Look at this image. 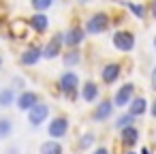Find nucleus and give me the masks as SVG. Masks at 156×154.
<instances>
[{"label":"nucleus","instance_id":"nucleus-1","mask_svg":"<svg viewBox=\"0 0 156 154\" xmlns=\"http://www.w3.org/2000/svg\"><path fill=\"white\" fill-rule=\"evenodd\" d=\"M79 86H81V81H79V75H77L75 71H64V73L58 77V88H60V92H62L69 101H73V103H75V98L79 96Z\"/></svg>","mask_w":156,"mask_h":154},{"label":"nucleus","instance_id":"nucleus-2","mask_svg":"<svg viewBox=\"0 0 156 154\" xmlns=\"http://www.w3.org/2000/svg\"><path fill=\"white\" fill-rule=\"evenodd\" d=\"M49 113H51V107H49L47 103L39 101V103L28 111V124H30L32 128H39V126H43V124L49 120Z\"/></svg>","mask_w":156,"mask_h":154},{"label":"nucleus","instance_id":"nucleus-3","mask_svg":"<svg viewBox=\"0 0 156 154\" xmlns=\"http://www.w3.org/2000/svg\"><path fill=\"white\" fill-rule=\"evenodd\" d=\"M111 26V20H109V15L107 13H103V11H98V13H94L92 17H88V22H86V34H101V32H105L107 28Z\"/></svg>","mask_w":156,"mask_h":154},{"label":"nucleus","instance_id":"nucleus-4","mask_svg":"<svg viewBox=\"0 0 156 154\" xmlns=\"http://www.w3.org/2000/svg\"><path fill=\"white\" fill-rule=\"evenodd\" d=\"M69 126H71V124H69V118H66V116H56V118L47 120V135H49L51 139L60 141L62 137H66Z\"/></svg>","mask_w":156,"mask_h":154},{"label":"nucleus","instance_id":"nucleus-5","mask_svg":"<svg viewBox=\"0 0 156 154\" xmlns=\"http://www.w3.org/2000/svg\"><path fill=\"white\" fill-rule=\"evenodd\" d=\"M135 98V84H130V81H126V84H122L118 90H115V94H113V107H120V109H124V107H128V103Z\"/></svg>","mask_w":156,"mask_h":154},{"label":"nucleus","instance_id":"nucleus-6","mask_svg":"<svg viewBox=\"0 0 156 154\" xmlns=\"http://www.w3.org/2000/svg\"><path fill=\"white\" fill-rule=\"evenodd\" d=\"M111 43H113V47H115L118 52L128 54V52L135 49V34L128 32V30H118V32L113 34V39H111Z\"/></svg>","mask_w":156,"mask_h":154},{"label":"nucleus","instance_id":"nucleus-7","mask_svg":"<svg viewBox=\"0 0 156 154\" xmlns=\"http://www.w3.org/2000/svg\"><path fill=\"white\" fill-rule=\"evenodd\" d=\"M62 45H64V32L54 34V37L43 45V58H47V60L58 58V56L62 54Z\"/></svg>","mask_w":156,"mask_h":154},{"label":"nucleus","instance_id":"nucleus-8","mask_svg":"<svg viewBox=\"0 0 156 154\" xmlns=\"http://www.w3.org/2000/svg\"><path fill=\"white\" fill-rule=\"evenodd\" d=\"M113 101L111 98H103L94 105L92 109V122H107L111 116H113Z\"/></svg>","mask_w":156,"mask_h":154},{"label":"nucleus","instance_id":"nucleus-9","mask_svg":"<svg viewBox=\"0 0 156 154\" xmlns=\"http://www.w3.org/2000/svg\"><path fill=\"white\" fill-rule=\"evenodd\" d=\"M39 101H41V98H39L37 92H32V90H22V92L15 96V107H17L20 111H26V113H28Z\"/></svg>","mask_w":156,"mask_h":154},{"label":"nucleus","instance_id":"nucleus-10","mask_svg":"<svg viewBox=\"0 0 156 154\" xmlns=\"http://www.w3.org/2000/svg\"><path fill=\"white\" fill-rule=\"evenodd\" d=\"M86 30L83 28H79V26H73V28H69L66 32H64V45L69 47V49H77L83 41H86Z\"/></svg>","mask_w":156,"mask_h":154},{"label":"nucleus","instance_id":"nucleus-11","mask_svg":"<svg viewBox=\"0 0 156 154\" xmlns=\"http://www.w3.org/2000/svg\"><path fill=\"white\" fill-rule=\"evenodd\" d=\"M120 75H122V64L120 62H107L101 71V81L105 86H111L120 79Z\"/></svg>","mask_w":156,"mask_h":154},{"label":"nucleus","instance_id":"nucleus-12","mask_svg":"<svg viewBox=\"0 0 156 154\" xmlns=\"http://www.w3.org/2000/svg\"><path fill=\"white\" fill-rule=\"evenodd\" d=\"M79 96H81V101L83 103H96L98 101V96H101V86L96 84V81H86V84H81L79 86Z\"/></svg>","mask_w":156,"mask_h":154},{"label":"nucleus","instance_id":"nucleus-13","mask_svg":"<svg viewBox=\"0 0 156 154\" xmlns=\"http://www.w3.org/2000/svg\"><path fill=\"white\" fill-rule=\"evenodd\" d=\"M41 58H43V47L41 45H32V47H28V49L22 52L20 64L22 66H34V64H39Z\"/></svg>","mask_w":156,"mask_h":154},{"label":"nucleus","instance_id":"nucleus-14","mask_svg":"<svg viewBox=\"0 0 156 154\" xmlns=\"http://www.w3.org/2000/svg\"><path fill=\"white\" fill-rule=\"evenodd\" d=\"M147 105H150V103H147L145 96H137V94H135V98H133V101L128 103V107H126V113H130L135 120H137V118H143V116L147 113V109H150Z\"/></svg>","mask_w":156,"mask_h":154},{"label":"nucleus","instance_id":"nucleus-15","mask_svg":"<svg viewBox=\"0 0 156 154\" xmlns=\"http://www.w3.org/2000/svg\"><path fill=\"white\" fill-rule=\"evenodd\" d=\"M139 139H141V131H139L135 124H133V126H126V128L120 131V143H122L124 148H133V145H137Z\"/></svg>","mask_w":156,"mask_h":154},{"label":"nucleus","instance_id":"nucleus-16","mask_svg":"<svg viewBox=\"0 0 156 154\" xmlns=\"http://www.w3.org/2000/svg\"><path fill=\"white\" fill-rule=\"evenodd\" d=\"M28 26H30L37 34H43V32H47V28H49V17H47L45 13H34V15H30Z\"/></svg>","mask_w":156,"mask_h":154},{"label":"nucleus","instance_id":"nucleus-17","mask_svg":"<svg viewBox=\"0 0 156 154\" xmlns=\"http://www.w3.org/2000/svg\"><path fill=\"white\" fill-rule=\"evenodd\" d=\"M39 152H41V154H62L64 148H62L60 141H56V139H47V141H43V143L39 145Z\"/></svg>","mask_w":156,"mask_h":154},{"label":"nucleus","instance_id":"nucleus-18","mask_svg":"<svg viewBox=\"0 0 156 154\" xmlns=\"http://www.w3.org/2000/svg\"><path fill=\"white\" fill-rule=\"evenodd\" d=\"M79 62H81V52H79V49H69V52L62 56V64H64L66 69H75Z\"/></svg>","mask_w":156,"mask_h":154},{"label":"nucleus","instance_id":"nucleus-19","mask_svg":"<svg viewBox=\"0 0 156 154\" xmlns=\"http://www.w3.org/2000/svg\"><path fill=\"white\" fill-rule=\"evenodd\" d=\"M15 90L9 86V88H5V90H0V107H11V105H15Z\"/></svg>","mask_w":156,"mask_h":154},{"label":"nucleus","instance_id":"nucleus-20","mask_svg":"<svg viewBox=\"0 0 156 154\" xmlns=\"http://www.w3.org/2000/svg\"><path fill=\"white\" fill-rule=\"evenodd\" d=\"M13 135V120L2 116L0 118V139H9Z\"/></svg>","mask_w":156,"mask_h":154},{"label":"nucleus","instance_id":"nucleus-21","mask_svg":"<svg viewBox=\"0 0 156 154\" xmlns=\"http://www.w3.org/2000/svg\"><path fill=\"white\" fill-rule=\"evenodd\" d=\"M135 124V118L130 116V113H120L118 118H115V122H113V126L118 128V131H122V128H126V126H133Z\"/></svg>","mask_w":156,"mask_h":154},{"label":"nucleus","instance_id":"nucleus-22","mask_svg":"<svg viewBox=\"0 0 156 154\" xmlns=\"http://www.w3.org/2000/svg\"><path fill=\"white\" fill-rule=\"evenodd\" d=\"M94 141H96V135H94V133H83V135L79 137V141H77V148L86 152V150H90V148L94 145Z\"/></svg>","mask_w":156,"mask_h":154},{"label":"nucleus","instance_id":"nucleus-23","mask_svg":"<svg viewBox=\"0 0 156 154\" xmlns=\"http://www.w3.org/2000/svg\"><path fill=\"white\" fill-rule=\"evenodd\" d=\"M54 2H56V0H30V7H32L37 13H45L47 9L54 7Z\"/></svg>","mask_w":156,"mask_h":154},{"label":"nucleus","instance_id":"nucleus-24","mask_svg":"<svg viewBox=\"0 0 156 154\" xmlns=\"http://www.w3.org/2000/svg\"><path fill=\"white\" fill-rule=\"evenodd\" d=\"M120 5H126V7L130 9V13H133L137 20H141V17L145 15V7H143V5H137V2H124V0H120Z\"/></svg>","mask_w":156,"mask_h":154},{"label":"nucleus","instance_id":"nucleus-25","mask_svg":"<svg viewBox=\"0 0 156 154\" xmlns=\"http://www.w3.org/2000/svg\"><path fill=\"white\" fill-rule=\"evenodd\" d=\"M11 88H13V90L17 88L20 92H22V90H26V79H24V77H20V75H15V77H13V81H11Z\"/></svg>","mask_w":156,"mask_h":154},{"label":"nucleus","instance_id":"nucleus-26","mask_svg":"<svg viewBox=\"0 0 156 154\" xmlns=\"http://www.w3.org/2000/svg\"><path fill=\"white\" fill-rule=\"evenodd\" d=\"M150 88L156 92V66L152 69V73H150Z\"/></svg>","mask_w":156,"mask_h":154},{"label":"nucleus","instance_id":"nucleus-27","mask_svg":"<svg viewBox=\"0 0 156 154\" xmlns=\"http://www.w3.org/2000/svg\"><path fill=\"white\" fill-rule=\"evenodd\" d=\"M90 154H111V152H109V148H105V145H101V148H94V150H92Z\"/></svg>","mask_w":156,"mask_h":154},{"label":"nucleus","instance_id":"nucleus-28","mask_svg":"<svg viewBox=\"0 0 156 154\" xmlns=\"http://www.w3.org/2000/svg\"><path fill=\"white\" fill-rule=\"evenodd\" d=\"M150 116H152V118L156 120V101H154V103L150 105Z\"/></svg>","mask_w":156,"mask_h":154},{"label":"nucleus","instance_id":"nucleus-29","mask_svg":"<svg viewBox=\"0 0 156 154\" xmlns=\"http://www.w3.org/2000/svg\"><path fill=\"white\" fill-rule=\"evenodd\" d=\"M17 152H20V148H17V145H13V148H9V150H7V154H17Z\"/></svg>","mask_w":156,"mask_h":154},{"label":"nucleus","instance_id":"nucleus-30","mask_svg":"<svg viewBox=\"0 0 156 154\" xmlns=\"http://www.w3.org/2000/svg\"><path fill=\"white\" fill-rule=\"evenodd\" d=\"M152 17L156 20V0H152Z\"/></svg>","mask_w":156,"mask_h":154},{"label":"nucleus","instance_id":"nucleus-31","mask_svg":"<svg viewBox=\"0 0 156 154\" xmlns=\"http://www.w3.org/2000/svg\"><path fill=\"white\" fill-rule=\"evenodd\" d=\"M139 154H152V150H150V148H141V152H139Z\"/></svg>","mask_w":156,"mask_h":154},{"label":"nucleus","instance_id":"nucleus-32","mask_svg":"<svg viewBox=\"0 0 156 154\" xmlns=\"http://www.w3.org/2000/svg\"><path fill=\"white\" fill-rule=\"evenodd\" d=\"M124 154H139V152H135V150H126Z\"/></svg>","mask_w":156,"mask_h":154},{"label":"nucleus","instance_id":"nucleus-33","mask_svg":"<svg viewBox=\"0 0 156 154\" xmlns=\"http://www.w3.org/2000/svg\"><path fill=\"white\" fill-rule=\"evenodd\" d=\"M0 71H2V56H0Z\"/></svg>","mask_w":156,"mask_h":154},{"label":"nucleus","instance_id":"nucleus-34","mask_svg":"<svg viewBox=\"0 0 156 154\" xmlns=\"http://www.w3.org/2000/svg\"><path fill=\"white\" fill-rule=\"evenodd\" d=\"M79 2H81V5H88V0H79Z\"/></svg>","mask_w":156,"mask_h":154},{"label":"nucleus","instance_id":"nucleus-35","mask_svg":"<svg viewBox=\"0 0 156 154\" xmlns=\"http://www.w3.org/2000/svg\"><path fill=\"white\" fill-rule=\"evenodd\" d=\"M154 49H156V37H154Z\"/></svg>","mask_w":156,"mask_h":154}]
</instances>
